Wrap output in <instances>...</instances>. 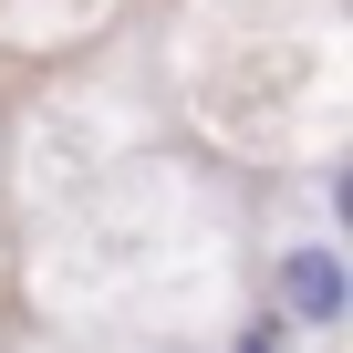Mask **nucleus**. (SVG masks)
Masks as SVG:
<instances>
[{"label":"nucleus","instance_id":"obj_1","mask_svg":"<svg viewBox=\"0 0 353 353\" xmlns=\"http://www.w3.org/2000/svg\"><path fill=\"white\" fill-rule=\"evenodd\" d=\"M291 343H322V332H343V312H353V270H343V250L332 239H281L270 250V301H260Z\"/></svg>","mask_w":353,"mask_h":353},{"label":"nucleus","instance_id":"obj_2","mask_svg":"<svg viewBox=\"0 0 353 353\" xmlns=\"http://www.w3.org/2000/svg\"><path fill=\"white\" fill-rule=\"evenodd\" d=\"M229 353H301V343H291V332H281V322H270V312H250V322H239V332H229Z\"/></svg>","mask_w":353,"mask_h":353}]
</instances>
